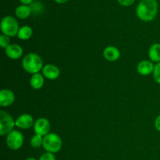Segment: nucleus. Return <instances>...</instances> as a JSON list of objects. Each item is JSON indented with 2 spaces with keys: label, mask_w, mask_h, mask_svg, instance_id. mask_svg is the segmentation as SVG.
<instances>
[{
  "label": "nucleus",
  "mask_w": 160,
  "mask_h": 160,
  "mask_svg": "<svg viewBox=\"0 0 160 160\" xmlns=\"http://www.w3.org/2000/svg\"><path fill=\"white\" fill-rule=\"evenodd\" d=\"M158 12L156 0H141L136 9V14L141 20L149 22L156 18Z\"/></svg>",
  "instance_id": "obj_1"
},
{
  "label": "nucleus",
  "mask_w": 160,
  "mask_h": 160,
  "mask_svg": "<svg viewBox=\"0 0 160 160\" xmlns=\"http://www.w3.org/2000/svg\"><path fill=\"white\" fill-rule=\"evenodd\" d=\"M22 67L27 73L31 74L38 73L43 69V60L37 53H28L23 58Z\"/></svg>",
  "instance_id": "obj_2"
},
{
  "label": "nucleus",
  "mask_w": 160,
  "mask_h": 160,
  "mask_svg": "<svg viewBox=\"0 0 160 160\" xmlns=\"http://www.w3.org/2000/svg\"><path fill=\"white\" fill-rule=\"evenodd\" d=\"M62 139L56 133H49L44 136L42 147L47 152H51L53 154L59 152L62 148Z\"/></svg>",
  "instance_id": "obj_3"
},
{
  "label": "nucleus",
  "mask_w": 160,
  "mask_h": 160,
  "mask_svg": "<svg viewBox=\"0 0 160 160\" xmlns=\"http://www.w3.org/2000/svg\"><path fill=\"white\" fill-rule=\"evenodd\" d=\"M0 28L2 34L10 38L17 36L20 28L19 27V23L17 19L12 16H6L2 20Z\"/></svg>",
  "instance_id": "obj_4"
},
{
  "label": "nucleus",
  "mask_w": 160,
  "mask_h": 160,
  "mask_svg": "<svg viewBox=\"0 0 160 160\" xmlns=\"http://www.w3.org/2000/svg\"><path fill=\"white\" fill-rule=\"evenodd\" d=\"M15 127V120L12 116L3 110L0 111V134L2 136L7 135L13 131Z\"/></svg>",
  "instance_id": "obj_5"
},
{
  "label": "nucleus",
  "mask_w": 160,
  "mask_h": 160,
  "mask_svg": "<svg viewBox=\"0 0 160 160\" xmlns=\"http://www.w3.org/2000/svg\"><path fill=\"white\" fill-rule=\"evenodd\" d=\"M24 138L23 134L19 131L13 130L9 134L6 135V145L11 150L17 151L23 145Z\"/></svg>",
  "instance_id": "obj_6"
},
{
  "label": "nucleus",
  "mask_w": 160,
  "mask_h": 160,
  "mask_svg": "<svg viewBox=\"0 0 160 160\" xmlns=\"http://www.w3.org/2000/svg\"><path fill=\"white\" fill-rule=\"evenodd\" d=\"M51 124L49 120L45 117L38 118L34 124V131L36 134H39L42 136H45L50 133Z\"/></svg>",
  "instance_id": "obj_7"
},
{
  "label": "nucleus",
  "mask_w": 160,
  "mask_h": 160,
  "mask_svg": "<svg viewBox=\"0 0 160 160\" xmlns=\"http://www.w3.org/2000/svg\"><path fill=\"white\" fill-rule=\"evenodd\" d=\"M16 127L23 130L30 129L31 127H34V118L31 115L28 113L22 114L19 116L15 120Z\"/></svg>",
  "instance_id": "obj_8"
},
{
  "label": "nucleus",
  "mask_w": 160,
  "mask_h": 160,
  "mask_svg": "<svg viewBox=\"0 0 160 160\" xmlns=\"http://www.w3.org/2000/svg\"><path fill=\"white\" fill-rule=\"evenodd\" d=\"M42 74L46 79L53 81L57 79L60 75V70L54 64H46L42 69Z\"/></svg>",
  "instance_id": "obj_9"
},
{
  "label": "nucleus",
  "mask_w": 160,
  "mask_h": 160,
  "mask_svg": "<svg viewBox=\"0 0 160 160\" xmlns=\"http://www.w3.org/2000/svg\"><path fill=\"white\" fill-rule=\"evenodd\" d=\"M15 101V95L10 89H2L0 92V106L9 107Z\"/></svg>",
  "instance_id": "obj_10"
},
{
  "label": "nucleus",
  "mask_w": 160,
  "mask_h": 160,
  "mask_svg": "<svg viewBox=\"0 0 160 160\" xmlns=\"http://www.w3.org/2000/svg\"><path fill=\"white\" fill-rule=\"evenodd\" d=\"M5 53L9 59L16 60L23 56V51L20 45L17 44H10L7 48H5Z\"/></svg>",
  "instance_id": "obj_11"
},
{
  "label": "nucleus",
  "mask_w": 160,
  "mask_h": 160,
  "mask_svg": "<svg viewBox=\"0 0 160 160\" xmlns=\"http://www.w3.org/2000/svg\"><path fill=\"white\" fill-rule=\"evenodd\" d=\"M155 65L151 60H142L138 64L137 71L142 76H148L153 73Z\"/></svg>",
  "instance_id": "obj_12"
},
{
  "label": "nucleus",
  "mask_w": 160,
  "mask_h": 160,
  "mask_svg": "<svg viewBox=\"0 0 160 160\" xmlns=\"http://www.w3.org/2000/svg\"><path fill=\"white\" fill-rule=\"evenodd\" d=\"M103 57L109 62H115L120 57V51L115 46H108L103 50Z\"/></svg>",
  "instance_id": "obj_13"
},
{
  "label": "nucleus",
  "mask_w": 160,
  "mask_h": 160,
  "mask_svg": "<svg viewBox=\"0 0 160 160\" xmlns=\"http://www.w3.org/2000/svg\"><path fill=\"white\" fill-rule=\"evenodd\" d=\"M44 84H45V77L42 73H38L32 74L30 79V85L32 88L39 90L43 87Z\"/></svg>",
  "instance_id": "obj_14"
},
{
  "label": "nucleus",
  "mask_w": 160,
  "mask_h": 160,
  "mask_svg": "<svg viewBox=\"0 0 160 160\" xmlns=\"http://www.w3.org/2000/svg\"><path fill=\"white\" fill-rule=\"evenodd\" d=\"M31 12H32V9H31V6L22 4L17 6L15 10V14L17 18L24 20V19H27L30 17Z\"/></svg>",
  "instance_id": "obj_15"
},
{
  "label": "nucleus",
  "mask_w": 160,
  "mask_h": 160,
  "mask_svg": "<svg viewBox=\"0 0 160 160\" xmlns=\"http://www.w3.org/2000/svg\"><path fill=\"white\" fill-rule=\"evenodd\" d=\"M148 57L152 62H160V44L154 43L150 46L148 49Z\"/></svg>",
  "instance_id": "obj_16"
},
{
  "label": "nucleus",
  "mask_w": 160,
  "mask_h": 160,
  "mask_svg": "<svg viewBox=\"0 0 160 160\" xmlns=\"http://www.w3.org/2000/svg\"><path fill=\"white\" fill-rule=\"evenodd\" d=\"M33 35V30L30 26L25 25V26L21 27L20 28L17 34V38L20 40L27 41L29 40Z\"/></svg>",
  "instance_id": "obj_17"
},
{
  "label": "nucleus",
  "mask_w": 160,
  "mask_h": 160,
  "mask_svg": "<svg viewBox=\"0 0 160 160\" xmlns=\"http://www.w3.org/2000/svg\"><path fill=\"white\" fill-rule=\"evenodd\" d=\"M43 136L35 134L32 138H31V142H31V147L34 148H40L41 146L43 145Z\"/></svg>",
  "instance_id": "obj_18"
},
{
  "label": "nucleus",
  "mask_w": 160,
  "mask_h": 160,
  "mask_svg": "<svg viewBox=\"0 0 160 160\" xmlns=\"http://www.w3.org/2000/svg\"><path fill=\"white\" fill-rule=\"evenodd\" d=\"M153 78H154L155 81L157 84H160V62H157L155 65L154 70H153Z\"/></svg>",
  "instance_id": "obj_19"
},
{
  "label": "nucleus",
  "mask_w": 160,
  "mask_h": 160,
  "mask_svg": "<svg viewBox=\"0 0 160 160\" xmlns=\"http://www.w3.org/2000/svg\"><path fill=\"white\" fill-rule=\"evenodd\" d=\"M9 45H10L9 37L5 35V34H2L0 36V46L2 48H6Z\"/></svg>",
  "instance_id": "obj_20"
},
{
  "label": "nucleus",
  "mask_w": 160,
  "mask_h": 160,
  "mask_svg": "<svg viewBox=\"0 0 160 160\" xmlns=\"http://www.w3.org/2000/svg\"><path fill=\"white\" fill-rule=\"evenodd\" d=\"M38 160H56V156L53 153L51 152H45L44 154H42V156H40Z\"/></svg>",
  "instance_id": "obj_21"
},
{
  "label": "nucleus",
  "mask_w": 160,
  "mask_h": 160,
  "mask_svg": "<svg viewBox=\"0 0 160 160\" xmlns=\"http://www.w3.org/2000/svg\"><path fill=\"white\" fill-rule=\"evenodd\" d=\"M117 1H118V2L120 3L121 6H131V5L134 4L135 0H117Z\"/></svg>",
  "instance_id": "obj_22"
},
{
  "label": "nucleus",
  "mask_w": 160,
  "mask_h": 160,
  "mask_svg": "<svg viewBox=\"0 0 160 160\" xmlns=\"http://www.w3.org/2000/svg\"><path fill=\"white\" fill-rule=\"evenodd\" d=\"M154 125L156 129L159 132H160V115H159L157 117H156V120H155Z\"/></svg>",
  "instance_id": "obj_23"
},
{
  "label": "nucleus",
  "mask_w": 160,
  "mask_h": 160,
  "mask_svg": "<svg viewBox=\"0 0 160 160\" xmlns=\"http://www.w3.org/2000/svg\"><path fill=\"white\" fill-rule=\"evenodd\" d=\"M33 1L34 0H20V2L22 3L23 5H29V4H31V3L33 2Z\"/></svg>",
  "instance_id": "obj_24"
},
{
  "label": "nucleus",
  "mask_w": 160,
  "mask_h": 160,
  "mask_svg": "<svg viewBox=\"0 0 160 160\" xmlns=\"http://www.w3.org/2000/svg\"><path fill=\"white\" fill-rule=\"evenodd\" d=\"M56 2L59 3V4H63V3H66L67 2H68L69 0H54Z\"/></svg>",
  "instance_id": "obj_25"
},
{
  "label": "nucleus",
  "mask_w": 160,
  "mask_h": 160,
  "mask_svg": "<svg viewBox=\"0 0 160 160\" xmlns=\"http://www.w3.org/2000/svg\"><path fill=\"white\" fill-rule=\"evenodd\" d=\"M26 160H37L35 159V158H33V157H29V158H28V159H27Z\"/></svg>",
  "instance_id": "obj_26"
}]
</instances>
